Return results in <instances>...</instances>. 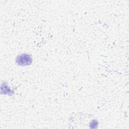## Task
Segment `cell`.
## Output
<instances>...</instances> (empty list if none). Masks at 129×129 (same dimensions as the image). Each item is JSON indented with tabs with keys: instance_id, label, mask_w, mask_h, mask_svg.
<instances>
[{
	"instance_id": "1",
	"label": "cell",
	"mask_w": 129,
	"mask_h": 129,
	"mask_svg": "<svg viewBox=\"0 0 129 129\" xmlns=\"http://www.w3.org/2000/svg\"><path fill=\"white\" fill-rule=\"evenodd\" d=\"M31 57L27 54H21L16 59L17 63L19 65H29L32 62Z\"/></svg>"
},
{
	"instance_id": "2",
	"label": "cell",
	"mask_w": 129,
	"mask_h": 129,
	"mask_svg": "<svg viewBox=\"0 0 129 129\" xmlns=\"http://www.w3.org/2000/svg\"><path fill=\"white\" fill-rule=\"evenodd\" d=\"M97 125H98V122H97V120H93L90 123V127L91 128H96V127H97Z\"/></svg>"
}]
</instances>
